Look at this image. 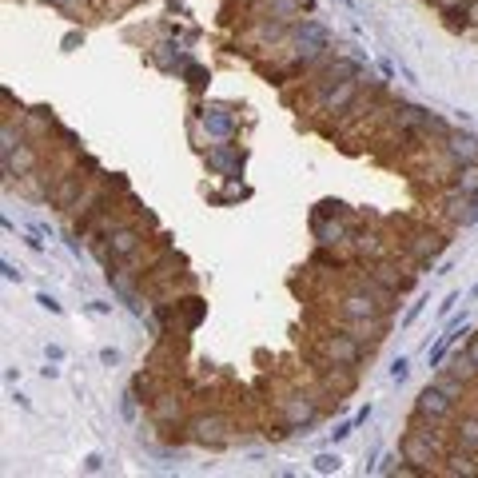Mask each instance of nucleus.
<instances>
[{"mask_svg": "<svg viewBox=\"0 0 478 478\" xmlns=\"http://www.w3.org/2000/svg\"><path fill=\"white\" fill-rule=\"evenodd\" d=\"M430 427H435V423H430ZM430 427L407 430V435H403V442H398V455L407 458L418 474H430V470L447 458V442H442V438H438Z\"/></svg>", "mask_w": 478, "mask_h": 478, "instance_id": "nucleus-1", "label": "nucleus"}, {"mask_svg": "<svg viewBox=\"0 0 478 478\" xmlns=\"http://www.w3.org/2000/svg\"><path fill=\"white\" fill-rule=\"evenodd\" d=\"M188 430H192V442H200L207 450H224L235 442V423L224 411H207V415L188 418Z\"/></svg>", "mask_w": 478, "mask_h": 478, "instance_id": "nucleus-2", "label": "nucleus"}, {"mask_svg": "<svg viewBox=\"0 0 478 478\" xmlns=\"http://www.w3.org/2000/svg\"><path fill=\"white\" fill-rule=\"evenodd\" d=\"M279 415H283V423L291 430H299V435H311L319 423V415H323V407H319L315 395H307V391H295V395H287L283 403H279Z\"/></svg>", "mask_w": 478, "mask_h": 478, "instance_id": "nucleus-3", "label": "nucleus"}, {"mask_svg": "<svg viewBox=\"0 0 478 478\" xmlns=\"http://www.w3.org/2000/svg\"><path fill=\"white\" fill-rule=\"evenodd\" d=\"M323 355L327 363H339V366H351V371H359L366 359V347L359 343V339H351L347 331H331V335H323Z\"/></svg>", "mask_w": 478, "mask_h": 478, "instance_id": "nucleus-4", "label": "nucleus"}, {"mask_svg": "<svg viewBox=\"0 0 478 478\" xmlns=\"http://www.w3.org/2000/svg\"><path fill=\"white\" fill-rule=\"evenodd\" d=\"M455 403L458 398H450L442 387L430 383V387L415 398V415L423 418V423H450V418H455Z\"/></svg>", "mask_w": 478, "mask_h": 478, "instance_id": "nucleus-5", "label": "nucleus"}, {"mask_svg": "<svg viewBox=\"0 0 478 478\" xmlns=\"http://www.w3.org/2000/svg\"><path fill=\"white\" fill-rule=\"evenodd\" d=\"M383 315H391V311L375 295L359 291V287H347L339 295V319H383Z\"/></svg>", "mask_w": 478, "mask_h": 478, "instance_id": "nucleus-6", "label": "nucleus"}, {"mask_svg": "<svg viewBox=\"0 0 478 478\" xmlns=\"http://www.w3.org/2000/svg\"><path fill=\"white\" fill-rule=\"evenodd\" d=\"M447 244H450V239L442 232H427V227H423V232H415L407 239V255H411V264H415V267H423V271H427L438 255L447 251Z\"/></svg>", "mask_w": 478, "mask_h": 478, "instance_id": "nucleus-7", "label": "nucleus"}, {"mask_svg": "<svg viewBox=\"0 0 478 478\" xmlns=\"http://www.w3.org/2000/svg\"><path fill=\"white\" fill-rule=\"evenodd\" d=\"M84 188H88V175H80L76 168H68V172L56 175V183H52V195H48V204L56 207V212L68 215L72 207H76V200L84 195Z\"/></svg>", "mask_w": 478, "mask_h": 478, "instance_id": "nucleus-8", "label": "nucleus"}, {"mask_svg": "<svg viewBox=\"0 0 478 478\" xmlns=\"http://www.w3.org/2000/svg\"><path fill=\"white\" fill-rule=\"evenodd\" d=\"M311 232H315V244L319 247H339V244H351V219L347 212L339 215H311Z\"/></svg>", "mask_w": 478, "mask_h": 478, "instance_id": "nucleus-9", "label": "nucleus"}, {"mask_svg": "<svg viewBox=\"0 0 478 478\" xmlns=\"http://www.w3.org/2000/svg\"><path fill=\"white\" fill-rule=\"evenodd\" d=\"M204 160H207V168H212L215 175H224V180H239V172H244V152H239V143H232V140L212 143Z\"/></svg>", "mask_w": 478, "mask_h": 478, "instance_id": "nucleus-10", "label": "nucleus"}, {"mask_svg": "<svg viewBox=\"0 0 478 478\" xmlns=\"http://www.w3.org/2000/svg\"><path fill=\"white\" fill-rule=\"evenodd\" d=\"M200 128H204L207 136H215V140H235V112L232 108H224V104H207V108H200Z\"/></svg>", "mask_w": 478, "mask_h": 478, "instance_id": "nucleus-11", "label": "nucleus"}, {"mask_svg": "<svg viewBox=\"0 0 478 478\" xmlns=\"http://www.w3.org/2000/svg\"><path fill=\"white\" fill-rule=\"evenodd\" d=\"M363 76H355V80H343V84H335V88L323 96V104H319V116H343L351 104L363 96Z\"/></svg>", "mask_w": 478, "mask_h": 478, "instance_id": "nucleus-12", "label": "nucleus"}, {"mask_svg": "<svg viewBox=\"0 0 478 478\" xmlns=\"http://www.w3.org/2000/svg\"><path fill=\"white\" fill-rule=\"evenodd\" d=\"M387 327H391V315H383V319H339V331H347V335L359 339L363 347H375L379 339L387 335Z\"/></svg>", "mask_w": 478, "mask_h": 478, "instance_id": "nucleus-13", "label": "nucleus"}, {"mask_svg": "<svg viewBox=\"0 0 478 478\" xmlns=\"http://www.w3.org/2000/svg\"><path fill=\"white\" fill-rule=\"evenodd\" d=\"M442 156H447L450 163H474L478 160V136L474 132H455V128H450V136L442 140Z\"/></svg>", "mask_w": 478, "mask_h": 478, "instance_id": "nucleus-14", "label": "nucleus"}, {"mask_svg": "<svg viewBox=\"0 0 478 478\" xmlns=\"http://www.w3.org/2000/svg\"><path fill=\"white\" fill-rule=\"evenodd\" d=\"M366 271L375 275L383 287H391L395 295H403V291L415 287V271H398V267H391V259H383V264H366Z\"/></svg>", "mask_w": 478, "mask_h": 478, "instance_id": "nucleus-15", "label": "nucleus"}, {"mask_svg": "<svg viewBox=\"0 0 478 478\" xmlns=\"http://www.w3.org/2000/svg\"><path fill=\"white\" fill-rule=\"evenodd\" d=\"M152 418H156V427H163V430H175V423L183 418V411H180V398H175V395H156V403H152Z\"/></svg>", "mask_w": 478, "mask_h": 478, "instance_id": "nucleus-16", "label": "nucleus"}, {"mask_svg": "<svg viewBox=\"0 0 478 478\" xmlns=\"http://www.w3.org/2000/svg\"><path fill=\"white\" fill-rule=\"evenodd\" d=\"M450 188L474 200V195H478V160L474 163H455V172H450Z\"/></svg>", "mask_w": 478, "mask_h": 478, "instance_id": "nucleus-17", "label": "nucleus"}, {"mask_svg": "<svg viewBox=\"0 0 478 478\" xmlns=\"http://www.w3.org/2000/svg\"><path fill=\"white\" fill-rule=\"evenodd\" d=\"M455 442H458V450L478 455V415L458 418V423H455Z\"/></svg>", "mask_w": 478, "mask_h": 478, "instance_id": "nucleus-18", "label": "nucleus"}, {"mask_svg": "<svg viewBox=\"0 0 478 478\" xmlns=\"http://www.w3.org/2000/svg\"><path fill=\"white\" fill-rule=\"evenodd\" d=\"M152 60L160 64L163 72H183V64H188V60H183V52H180V44H172V40H160V44H156V48H152Z\"/></svg>", "mask_w": 478, "mask_h": 478, "instance_id": "nucleus-19", "label": "nucleus"}, {"mask_svg": "<svg viewBox=\"0 0 478 478\" xmlns=\"http://www.w3.org/2000/svg\"><path fill=\"white\" fill-rule=\"evenodd\" d=\"M455 339H458V331L442 327V335H438V339H435V347L427 351V363H430V366H442V359L450 355V347H455Z\"/></svg>", "mask_w": 478, "mask_h": 478, "instance_id": "nucleus-20", "label": "nucleus"}, {"mask_svg": "<svg viewBox=\"0 0 478 478\" xmlns=\"http://www.w3.org/2000/svg\"><path fill=\"white\" fill-rule=\"evenodd\" d=\"M442 462H447V467H442L447 474H462V478H474V474H478L474 455H467V450H462V455H447Z\"/></svg>", "mask_w": 478, "mask_h": 478, "instance_id": "nucleus-21", "label": "nucleus"}, {"mask_svg": "<svg viewBox=\"0 0 478 478\" xmlns=\"http://www.w3.org/2000/svg\"><path fill=\"white\" fill-rule=\"evenodd\" d=\"M435 387H442L450 398H462V391H467V379L455 375V371H438V375H435Z\"/></svg>", "mask_w": 478, "mask_h": 478, "instance_id": "nucleus-22", "label": "nucleus"}, {"mask_svg": "<svg viewBox=\"0 0 478 478\" xmlns=\"http://www.w3.org/2000/svg\"><path fill=\"white\" fill-rule=\"evenodd\" d=\"M315 474H339V467H343V458L339 455H331V450H323V455H315Z\"/></svg>", "mask_w": 478, "mask_h": 478, "instance_id": "nucleus-23", "label": "nucleus"}, {"mask_svg": "<svg viewBox=\"0 0 478 478\" xmlns=\"http://www.w3.org/2000/svg\"><path fill=\"white\" fill-rule=\"evenodd\" d=\"M136 403H140V395L128 387V391H124V398H120V415L128 418V423H136Z\"/></svg>", "mask_w": 478, "mask_h": 478, "instance_id": "nucleus-24", "label": "nucleus"}, {"mask_svg": "<svg viewBox=\"0 0 478 478\" xmlns=\"http://www.w3.org/2000/svg\"><path fill=\"white\" fill-rule=\"evenodd\" d=\"M183 76H188V84H192V88H204V80H207V72L200 68V64H183Z\"/></svg>", "mask_w": 478, "mask_h": 478, "instance_id": "nucleus-25", "label": "nucleus"}, {"mask_svg": "<svg viewBox=\"0 0 478 478\" xmlns=\"http://www.w3.org/2000/svg\"><path fill=\"white\" fill-rule=\"evenodd\" d=\"M355 435V418H347V423H339L335 430H331V442H343V438Z\"/></svg>", "mask_w": 478, "mask_h": 478, "instance_id": "nucleus-26", "label": "nucleus"}, {"mask_svg": "<svg viewBox=\"0 0 478 478\" xmlns=\"http://www.w3.org/2000/svg\"><path fill=\"white\" fill-rule=\"evenodd\" d=\"M407 375H411V363L407 359H395V363H391V379H395V383H407Z\"/></svg>", "mask_w": 478, "mask_h": 478, "instance_id": "nucleus-27", "label": "nucleus"}, {"mask_svg": "<svg viewBox=\"0 0 478 478\" xmlns=\"http://www.w3.org/2000/svg\"><path fill=\"white\" fill-rule=\"evenodd\" d=\"M462 355H467V363L478 371V335H470V339H467V347H462Z\"/></svg>", "mask_w": 478, "mask_h": 478, "instance_id": "nucleus-28", "label": "nucleus"}, {"mask_svg": "<svg viewBox=\"0 0 478 478\" xmlns=\"http://www.w3.org/2000/svg\"><path fill=\"white\" fill-rule=\"evenodd\" d=\"M427 303H430V299H418V303H411V311L403 315V327H411V323H415V319L423 315V311H427Z\"/></svg>", "mask_w": 478, "mask_h": 478, "instance_id": "nucleus-29", "label": "nucleus"}, {"mask_svg": "<svg viewBox=\"0 0 478 478\" xmlns=\"http://www.w3.org/2000/svg\"><path fill=\"white\" fill-rule=\"evenodd\" d=\"M36 303H40V307H44V311H52V315H60V311H64V307H60V303H56V299H52V295H48V291H40V295H36Z\"/></svg>", "mask_w": 478, "mask_h": 478, "instance_id": "nucleus-30", "label": "nucleus"}, {"mask_svg": "<svg viewBox=\"0 0 478 478\" xmlns=\"http://www.w3.org/2000/svg\"><path fill=\"white\" fill-rule=\"evenodd\" d=\"M0 271H4V279H9V283H21V279H24V275H21V267H16V264H9V259L0 264Z\"/></svg>", "mask_w": 478, "mask_h": 478, "instance_id": "nucleus-31", "label": "nucleus"}, {"mask_svg": "<svg viewBox=\"0 0 478 478\" xmlns=\"http://www.w3.org/2000/svg\"><path fill=\"white\" fill-rule=\"evenodd\" d=\"M48 4H56L60 12H80L84 4H88V0H48Z\"/></svg>", "mask_w": 478, "mask_h": 478, "instance_id": "nucleus-32", "label": "nucleus"}, {"mask_svg": "<svg viewBox=\"0 0 478 478\" xmlns=\"http://www.w3.org/2000/svg\"><path fill=\"white\" fill-rule=\"evenodd\" d=\"M458 299H462V295H458V291H450V295L442 299V303H438V315H450V311H455V303H458Z\"/></svg>", "mask_w": 478, "mask_h": 478, "instance_id": "nucleus-33", "label": "nucleus"}, {"mask_svg": "<svg viewBox=\"0 0 478 478\" xmlns=\"http://www.w3.org/2000/svg\"><path fill=\"white\" fill-rule=\"evenodd\" d=\"M100 363L116 366V363H120V351H116V347H100Z\"/></svg>", "mask_w": 478, "mask_h": 478, "instance_id": "nucleus-34", "label": "nucleus"}, {"mask_svg": "<svg viewBox=\"0 0 478 478\" xmlns=\"http://www.w3.org/2000/svg\"><path fill=\"white\" fill-rule=\"evenodd\" d=\"M84 470H88V474H100V470H104V458H100V455H88V458H84Z\"/></svg>", "mask_w": 478, "mask_h": 478, "instance_id": "nucleus-35", "label": "nucleus"}, {"mask_svg": "<svg viewBox=\"0 0 478 478\" xmlns=\"http://www.w3.org/2000/svg\"><path fill=\"white\" fill-rule=\"evenodd\" d=\"M44 355H48L52 363H60V359H64V347H60V343H48V347H44Z\"/></svg>", "mask_w": 478, "mask_h": 478, "instance_id": "nucleus-36", "label": "nucleus"}, {"mask_svg": "<svg viewBox=\"0 0 478 478\" xmlns=\"http://www.w3.org/2000/svg\"><path fill=\"white\" fill-rule=\"evenodd\" d=\"M467 24H474V28H478V0H470V4H467Z\"/></svg>", "mask_w": 478, "mask_h": 478, "instance_id": "nucleus-37", "label": "nucleus"}, {"mask_svg": "<svg viewBox=\"0 0 478 478\" xmlns=\"http://www.w3.org/2000/svg\"><path fill=\"white\" fill-rule=\"evenodd\" d=\"M371 411H375V407H371V403H366V407H363V411H359V415H355V427H363L366 418H371Z\"/></svg>", "mask_w": 478, "mask_h": 478, "instance_id": "nucleus-38", "label": "nucleus"}, {"mask_svg": "<svg viewBox=\"0 0 478 478\" xmlns=\"http://www.w3.org/2000/svg\"><path fill=\"white\" fill-rule=\"evenodd\" d=\"M80 40H84L80 32H68V36H64V48H76V44H80Z\"/></svg>", "mask_w": 478, "mask_h": 478, "instance_id": "nucleus-39", "label": "nucleus"}]
</instances>
